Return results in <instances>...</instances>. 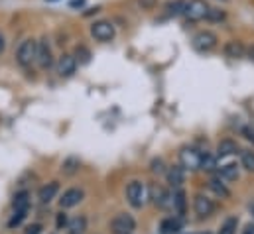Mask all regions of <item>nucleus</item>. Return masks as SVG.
Listing matches in <instances>:
<instances>
[{
  "instance_id": "1",
  "label": "nucleus",
  "mask_w": 254,
  "mask_h": 234,
  "mask_svg": "<svg viewBox=\"0 0 254 234\" xmlns=\"http://www.w3.org/2000/svg\"><path fill=\"white\" fill-rule=\"evenodd\" d=\"M127 199L134 209H142V207L148 203V199H150L148 187H146L142 181H132V183H128Z\"/></svg>"
},
{
  "instance_id": "2",
  "label": "nucleus",
  "mask_w": 254,
  "mask_h": 234,
  "mask_svg": "<svg viewBox=\"0 0 254 234\" xmlns=\"http://www.w3.org/2000/svg\"><path fill=\"white\" fill-rule=\"evenodd\" d=\"M217 36L213 34V32H209V30H203V32H197L195 36H193V40H191V44H193V50L195 52H199V54H209L211 50H215L217 48Z\"/></svg>"
},
{
  "instance_id": "3",
  "label": "nucleus",
  "mask_w": 254,
  "mask_h": 234,
  "mask_svg": "<svg viewBox=\"0 0 254 234\" xmlns=\"http://www.w3.org/2000/svg\"><path fill=\"white\" fill-rule=\"evenodd\" d=\"M36 54H38V42L36 40H24L16 52V61L22 67H30L36 61Z\"/></svg>"
},
{
  "instance_id": "4",
  "label": "nucleus",
  "mask_w": 254,
  "mask_h": 234,
  "mask_svg": "<svg viewBox=\"0 0 254 234\" xmlns=\"http://www.w3.org/2000/svg\"><path fill=\"white\" fill-rule=\"evenodd\" d=\"M207 12H209V4L205 0H190L184 6V16L190 22H199V20L207 18Z\"/></svg>"
},
{
  "instance_id": "5",
  "label": "nucleus",
  "mask_w": 254,
  "mask_h": 234,
  "mask_svg": "<svg viewBox=\"0 0 254 234\" xmlns=\"http://www.w3.org/2000/svg\"><path fill=\"white\" fill-rule=\"evenodd\" d=\"M91 36L97 42H103V44L113 42L115 40V26L111 22H107V20H99V22H95L91 26Z\"/></svg>"
},
{
  "instance_id": "6",
  "label": "nucleus",
  "mask_w": 254,
  "mask_h": 234,
  "mask_svg": "<svg viewBox=\"0 0 254 234\" xmlns=\"http://www.w3.org/2000/svg\"><path fill=\"white\" fill-rule=\"evenodd\" d=\"M201 158H203V154H199L195 148H184V150L180 152L182 168H184V170H190V172L201 170Z\"/></svg>"
},
{
  "instance_id": "7",
  "label": "nucleus",
  "mask_w": 254,
  "mask_h": 234,
  "mask_svg": "<svg viewBox=\"0 0 254 234\" xmlns=\"http://www.w3.org/2000/svg\"><path fill=\"white\" fill-rule=\"evenodd\" d=\"M111 229H113L115 234H132V231L136 229V221L130 215H127V213H121V215H117L113 219Z\"/></svg>"
},
{
  "instance_id": "8",
  "label": "nucleus",
  "mask_w": 254,
  "mask_h": 234,
  "mask_svg": "<svg viewBox=\"0 0 254 234\" xmlns=\"http://www.w3.org/2000/svg\"><path fill=\"white\" fill-rule=\"evenodd\" d=\"M148 193H150V199L160 207V209H172L174 207V195H170L166 189L162 187H148Z\"/></svg>"
},
{
  "instance_id": "9",
  "label": "nucleus",
  "mask_w": 254,
  "mask_h": 234,
  "mask_svg": "<svg viewBox=\"0 0 254 234\" xmlns=\"http://www.w3.org/2000/svg\"><path fill=\"white\" fill-rule=\"evenodd\" d=\"M193 209L197 213L199 219H207L213 215L215 211V203L211 199H207L205 195H195V201H193Z\"/></svg>"
},
{
  "instance_id": "10",
  "label": "nucleus",
  "mask_w": 254,
  "mask_h": 234,
  "mask_svg": "<svg viewBox=\"0 0 254 234\" xmlns=\"http://www.w3.org/2000/svg\"><path fill=\"white\" fill-rule=\"evenodd\" d=\"M36 61L42 69H50L54 65V56H52V48L48 44V40L38 42V54H36Z\"/></svg>"
},
{
  "instance_id": "11",
  "label": "nucleus",
  "mask_w": 254,
  "mask_h": 234,
  "mask_svg": "<svg viewBox=\"0 0 254 234\" xmlns=\"http://www.w3.org/2000/svg\"><path fill=\"white\" fill-rule=\"evenodd\" d=\"M77 69V59L69 54H64L62 58L58 59V73L60 77H71Z\"/></svg>"
},
{
  "instance_id": "12",
  "label": "nucleus",
  "mask_w": 254,
  "mask_h": 234,
  "mask_svg": "<svg viewBox=\"0 0 254 234\" xmlns=\"http://www.w3.org/2000/svg\"><path fill=\"white\" fill-rule=\"evenodd\" d=\"M81 201H83V191L81 189H69L60 199V205H62V209H71V207L79 205Z\"/></svg>"
},
{
  "instance_id": "13",
  "label": "nucleus",
  "mask_w": 254,
  "mask_h": 234,
  "mask_svg": "<svg viewBox=\"0 0 254 234\" xmlns=\"http://www.w3.org/2000/svg\"><path fill=\"white\" fill-rule=\"evenodd\" d=\"M182 227H184L182 217H168V219L162 221V225H160V233L162 234H178L180 231H182Z\"/></svg>"
},
{
  "instance_id": "14",
  "label": "nucleus",
  "mask_w": 254,
  "mask_h": 234,
  "mask_svg": "<svg viewBox=\"0 0 254 234\" xmlns=\"http://www.w3.org/2000/svg\"><path fill=\"white\" fill-rule=\"evenodd\" d=\"M245 54H247V50H245V46H243L241 42L231 40V42L225 44V56H227V58L241 59V58H245Z\"/></svg>"
},
{
  "instance_id": "15",
  "label": "nucleus",
  "mask_w": 254,
  "mask_h": 234,
  "mask_svg": "<svg viewBox=\"0 0 254 234\" xmlns=\"http://www.w3.org/2000/svg\"><path fill=\"white\" fill-rule=\"evenodd\" d=\"M58 191H60V183H58V181H52V183L44 185V187L38 191V199H40L42 203H50V201L58 195Z\"/></svg>"
},
{
  "instance_id": "16",
  "label": "nucleus",
  "mask_w": 254,
  "mask_h": 234,
  "mask_svg": "<svg viewBox=\"0 0 254 234\" xmlns=\"http://www.w3.org/2000/svg\"><path fill=\"white\" fill-rule=\"evenodd\" d=\"M184 179H186V170H184L182 166H172V168L168 170V183H170V185L180 187V185L184 183Z\"/></svg>"
},
{
  "instance_id": "17",
  "label": "nucleus",
  "mask_w": 254,
  "mask_h": 234,
  "mask_svg": "<svg viewBox=\"0 0 254 234\" xmlns=\"http://www.w3.org/2000/svg\"><path fill=\"white\" fill-rule=\"evenodd\" d=\"M237 152H239V146H237V142H233V140H223V142L219 144V148H217L219 158H231V156H235Z\"/></svg>"
},
{
  "instance_id": "18",
  "label": "nucleus",
  "mask_w": 254,
  "mask_h": 234,
  "mask_svg": "<svg viewBox=\"0 0 254 234\" xmlns=\"http://www.w3.org/2000/svg\"><path fill=\"white\" fill-rule=\"evenodd\" d=\"M217 170H219V174L223 179H227V181H235V179H239V168H237V164H233V162H229V164H221V166H217Z\"/></svg>"
},
{
  "instance_id": "19",
  "label": "nucleus",
  "mask_w": 254,
  "mask_h": 234,
  "mask_svg": "<svg viewBox=\"0 0 254 234\" xmlns=\"http://www.w3.org/2000/svg\"><path fill=\"white\" fill-rule=\"evenodd\" d=\"M12 207H14V211H28L30 209V193L28 191L18 193L12 201Z\"/></svg>"
},
{
  "instance_id": "20",
  "label": "nucleus",
  "mask_w": 254,
  "mask_h": 234,
  "mask_svg": "<svg viewBox=\"0 0 254 234\" xmlns=\"http://www.w3.org/2000/svg\"><path fill=\"white\" fill-rule=\"evenodd\" d=\"M184 6H186V2H184V0H170V2L166 4V14L176 18V16L184 14Z\"/></svg>"
},
{
  "instance_id": "21",
  "label": "nucleus",
  "mask_w": 254,
  "mask_h": 234,
  "mask_svg": "<svg viewBox=\"0 0 254 234\" xmlns=\"http://www.w3.org/2000/svg\"><path fill=\"white\" fill-rule=\"evenodd\" d=\"M209 189H211V191H215V193H217L221 199H229V197H231L229 189H227V187H225V185H223L219 179H211V181H209Z\"/></svg>"
},
{
  "instance_id": "22",
  "label": "nucleus",
  "mask_w": 254,
  "mask_h": 234,
  "mask_svg": "<svg viewBox=\"0 0 254 234\" xmlns=\"http://www.w3.org/2000/svg\"><path fill=\"white\" fill-rule=\"evenodd\" d=\"M174 209H176V213H178L180 217L186 215V193H184V191L174 193Z\"/></svg>"
},
{
  "instance_id": "23",
  "label": "nucleus",
  "mask_w": 254,
  "mask_h": 234,
  "mask_svg": "<svg viewBox=\"0 0 254 234\" xmlns=\"http://www.w3.org/2000/svg\"><path fill=\"white\" fill-rule=\"evenodd\" d=\"M241 164H243V168H245L247 172L254 174V152L253 150H245V152H241Z\"/></svg>"
},
{
  "instance_id": "24",
  "label": "nucleus",
  "mask_w": 254,
  "mask_h": 234,
  "mask_svg": "<svg viewBox=\"0 0 254 234\" xmlns=\"http://www.w3.org/2000/svg\"><path fill=\"white\" fill-rule=\"evenodd\" d=\"M237 227H239V219H237V217H229V219L223 223L219 234H237Z\"/></svg>"
},
{
  "instance_id": "25",
  "label": "nucleus",
  "mask_w": 254,
  "mask_h": 234,
  "mask_svg": "<svg viewBox=\"0 0 254 234\" xmlns=\"http://www.w3.org/2000/svg\"><path fill=\"white\" fill-rule=\"evenodd\" d=\"M73 58L77 59V63L87 65V63L91 61V52H89L85 46H77V48H75V56H73Z\"/></svg>"
},
{
  "instance_id": "26",
  "label": "nucleus",
  "mask_w": 254,
  "mask_h": 234,
  "mask_svg": "<svg viewBox=\"0 0 254 234\" xmlns=\"http://www.w3.org/2000/svg\"><path fill=\"white\" fill-rule=\"evenodd\" d=\"M201 170H205V172H213V170H217V160L213 158V156H203L201 158Z\"/></svg>"
},
{
  "instance_id": "27",
  "label": "nucleus",
  "mask_w": 254,
  "mask_h": 234,
  "mask_svg": "<svg viewBox=\"0 0 254 234\" xmlns=\"http://www.w3.org/2000/svg\"><path fill=\"white\" fill-rule=\"evenodd\" d=\"M26 215H28V211H14V217L8 221V229H14V227H18L24 219H26Z\"/></svg>"
},
{
  "instance_id": "28",
  "label": "nucleus",
  "mask_w": 254,
  "mask_h": 234,
  "mask_svg": "<svg viewBox=\"0 0 254 234\" xmlns=\"http://www.w3.org/2000/svg\"><path fill=\"white\" fill-rule=\"evenodd\" d=\"M85 225H87L85 219H83V217H77V219H73V221L69 223V231H71V233H83V231H85Z\"/></svg>"
},
{
  "instance_id": "29",
  "label": "nucleus",
  "mask_w": 254,
  "mask_h": 234,
  "mask_svg": "<svg viewBox=\"0 0 254 234\" xmlns=\"http://www.w3.org/2000/svg\"><path fill=\"white\" fill-rule=\"evenodd\" d=\"M207 20H211V22H221V20H225V12H223L221 8H209Z\"/></svg>"
},
{
  "instance_id": "30",
  "label": "nucleus",
  "mask_w": 254,
  "mask_h": 234,
  "mask_svg": "<svg viewBox=\"0 0 254 234\" xmlns=\"http://www.w3.org/2000/svg\"><path fill=\"white\" fill-rule=\"evenodd\" d=\"M77 168H79V160H75V158L65 160V164H64L65 174H75V170H77Z\"/></svg>"
},
{
  "instance_id": "31",
  "label": "nucleus",
  "mask_w": 254,
  "mask_h": 234,
  "mask_svg": "<svg viewBox=\"0 0 254 234\" xmlns=\"http://www.w3.org/2000/svg\"><path fill=\"white\" fill-rule=\"evenodd\" d=\"M156 4H158V0H138V6L142 10H152Z\"/></svg>"
},
{
  "instance_id": "32",
  "label": "nucleus",
  "mask_w": 254,
  "mask_h": 234,
  "mask_svg": "<svg viewBox=\"0 0 254 234\" xmlns=\"http://www.w3.org/2000/svg\"><path fill=\"white\" fill-rule=\"evenodd\" d=\"M243 136H245L249 142H253V146H254V126H247V128H243Z\"/></svg>"
},
{
  "instance_id": "33",
  "label": "nucleus",
  "mask_w": 254,
  "mask_h": 234,
  "mask_svg": "<svg viewBox=\"0 0 254 234\" xmlns=\"http://www.w3.org/2000/svg\"><path fill=\"white\" fill-rule=\"evenodd\" d=\"M152 172L154 174H164V162L162 160H154L152 162Z\"/></svg>"
},
{
  "instance_id": "34",
  "label": "nucleus",
  "mask_w": 254,
  "mask_h": 234,
  "mask_svg": "<svg viewBox=\"0 0 254 234\" xmlns=\"http://www.w3.org/2000/svg\"><path fill=\"white\" fill-rule=\"evenodd\" d=\"M42 233V225H32L26 229V234H40Z\"/></svg>"
},
{
  "instance_id": "35",
  "label": "nucleus",
  "mask_w": 254,
  "mask_h": 234,
  "mask_svg": "<svg viewBox=\"0 0 254 234\" xmlns=\"http://www.w3.org/2000/svg\"><path fill=\"white\" fill-rule=\"evenodd\" d=\"M65 225H67V217L62 213V215L58 217V229H62V227H65Z\"/></svg>"
},
{
  "instance_id": "36",
  "label": "nucleus",
  "mask_w": 254,
  "mask_h": 234,
  "mask_svg": "<svg viewBox=\"0 0 254 234\" xmlns=\"http://www.w3.org/2000/svg\"><path fill=\"white\" fill-rule=\"evenodd\" d=\"M83 4H85V0H71V2H69L71 8H81Z\"/></svg>"
},
{
  "instance_id": "37",
  "label": "nucleus",
  "mask_w": 254,
  "mask_h": 234,
  "mask_svg": "<svg viewBox=\"0 0 254 234\" xmlns=\"http://www.w3.org/2000/svg\"><path fill=\"white\" fill-rule=\"evenodd\" d=\"M243 234H254V225H253V223L245 227V233H243Z\"/></svg>"
},
{
  "instance_id": "38",
  "label": "nucleus",
  "mask_w": 254,
  "mask_h": 234,
  "mask_svg": "<svg viewBox=\"0 0 254 234\" xmlns=\"http://www.w3.org/2000/svg\"><path fill=\"white\" fill-rule=\"evenodd\" d=\"M4 48H6V42H4V36L0 34V54L4 52Z\"/></svg>"
},
{
  "instance_id": "39",
  "label": "nucleus",
  "mask_w": 254,
  "mask_h": 234,
  "mask_svg": "<svg viewBox=\"0 0 254 234\" xmlns=\"http://www.w3.org/2000/svg\"><path fill=\"white\" fill-rule=\"evenodd\" d=\"M249 59L254 63V46H253V48H249Z\"/></svg>"
},
{
  "instance_id": "40",
  "label": "nucleus",
  "mask_w": 254,
  "mask_h": 234,
  "mask_svg": "<svg viewBox=\"0 0 254 234\" xmlns=\"http://www.w3.org/2000/svg\"><path fill=\"white\" fill-rule=\"evenodd\" d=\"M251 211H253V215H254V205H253V207H251Z\"/></svg>"
},
{
  "instance_id": "41",
  "label": "nucleus",
  "mask_w": 254,
  "mask_h": 234,
  "mask_svg": "<svg viewBox=\"0 0 254 234\" xmlns=\"http://www.w3.org/2000/svg\"><path fill=\"white\" fill-rule=\"evenodd\" d=\"M46 2H56V0H46Z\"/></svg>"
},
{
  "instance_id": "42",
  "label": "nucleus",
  "mask_w": 254,
  "mask_h": 234,
  "mask_svg": "<svg viewBox=\"0 0 254 234\" xmlns=\"http://www.w3.org/2000/svg\"><path fill=\"white\" fill-rule=\"evenodd\" d=\"M71 234H81V233H71Z\"/></svg>"
}]
</instances>
